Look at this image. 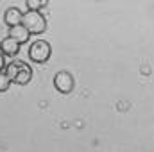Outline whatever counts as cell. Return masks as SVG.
<instances>
[{"label": "cell", "instance_id": "cell-1", "mask_svg": "<svg viewBox=\"0 0 154 152\" xmlns=\"http://www.w3.org/2000/svg\"><path fill=\"white\" fill-rule=\"evenodd\" d=\"M22 25L27 29L29 34H41L47 29V20L38 11H27L22 18Z\"/></svg>", "mask_w": 154, "mask_h": 152}, {"label": "cell", "instance_id": "cell-2", "mask_svg": "<svg viewBox=\"0 0 154 152\" xmlns=\"http://www.w3.org/2000/svg\"><path fill=\"white\" fill-rule=\"evenodd\" d=\"M50 52H52V48H50V43H48V41H45V39H36V41L31 45V48H29V57H31V61L41 65V63L48 61Z\"/></svg>", "mask_w": 154, "mask_h": 152}, {"label": "cell", "instance_id": "cell-3", "mask_svg": "<svg viewBox=\"0 0 154 152\" xmlns=\"http://www.w3.org/2000/svg\"><path fill=\"white\" fill-rule=\"evenodd\" d=\"M74 77L70 75L68 72H57L54 77V86L59 93H70L74 90Z\"/></svg>", "mask_w": 154, "mask_h": 152}, {"label": "cell", "instance_id": "cell-4", "mask_svg": "<svg viewBox=\"0 0 154 152\" xmlns=\"http://www.w3.org/2000/svg\"><path fill=\"white\" fill-rule=\"evenodd\" d=\"M22 18H23V13H22L18 7H9V9L4 13V22L9 25V29L20 25V23H22Z\"/></svg>", "mask_w": 154, "mask_h": 152}, {"label": "cell", "instance_id": "cell-5", "mask_svg": "<svg viewBox=\"0 0 154 152\" xmlns=\"http://www.w3.org/2000/svg\"><path fill=\"white\" fill-rule=\"evenodd\" d=\"M20 52V45L14 41L13 38H4L0 41V54L5 57V56H16Z\"/></svg>", "mask_w": 154, "mask_h": 152}, {"label": "cell", "instance_id": "cell-6", "mask_svg": "<svg viewBox=\"0 0 154 152\" xmlns=\"http://www.w3.org/2000/svg\"><path fill=\"white\" fill-rule=\"evenodd\" d=\"M9 38H13L18 45H22V43H27L29 38H31V34L27 32V29L20 23V25H16V27H11L9 29Z\"/></svg>", "mask_w": 154, "mask_h": 152}, {"label": "cell", "instance_id": "cell-7", "mask_svg": "<svg viewBox=\"0 0 154 152\" xmlns=\"http://www.w3.org/2000/svg\"><path fill=\"white\" fill-rule=\"evenodd\" d=\"M31 79H32V70H31V66H29L27 63L20 61V70H18V75L14 79V82L20 84V86H25V84L31 82Z\"/></svg>", "mask_w": 154, "mask_h": 152}, {"label": "cell", "instance_id": "cell-8", "mask_svg": "<svg viewBox=\"0 0 154 152\" xmlns=\"http://www.w3.org/2000/svg\"><path fill=\"white\" fill-rule=\"evenodd\" d=\"M18 70H20V59H14V61H11V63L5 65L4 74L9 77L11 82H14V79H16V75H18Z\"/></svg>", "mask_w": 154, "mask_h": 152}, {"label": "cell", "instance_id": "cell-9", "mask_svg": "<svg viewBox=\"0 0 154 152\" xmlns=\"http://www.w3.org/2000/svg\"><path fill=\"white\" fill-rule=\"evenodd\" d=\"M25 5L29 7V11H38L39 13V9H43L47 5V2L45 0H27Z\"/></svg>", "mask_w": 154, "mask_h": 152}, {"label": "cell", "instance_id": "cell-10", "mask_svg": "<svg viewBox=\"0 0 154 152\" xmlns=\"http://www.w3.org/2000/svg\"><path fill=\"white\" fill-rule=\"evenodd\" d=\"M11 84H13V82L9 81V77H7L5 74H4V72H2V74H0V93H4V91H7Z\"/></svg>", "mask_w": 154, "mask_h": 152}, {"label": "cell", "instance_id": "cell-11", "mask_svg": "<svg viewBox=\"0 0 154 152\" xmlns=\"http://www.w3.org/2000/svg\"><path fill=\"white\" fill-rule=\"evenodd\" d=\"M5 65H7V61H5V57H4V56L0 54V74H2L4 70H5Z\"/></svg>", "mask_w": 154, "mask_h": 152}]
</instances>
